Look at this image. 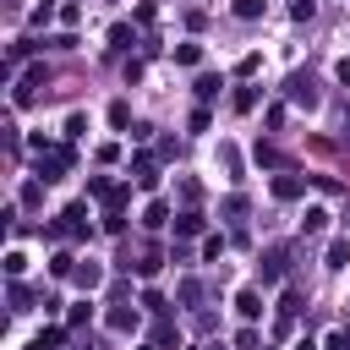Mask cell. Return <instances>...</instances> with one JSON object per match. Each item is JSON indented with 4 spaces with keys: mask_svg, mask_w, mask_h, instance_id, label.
Listing matches in <instances>:
<instances>
[{
    "mask_svg": "<svg viewBox=\"0 0 350 350\" xmlns=\"http://www.w3.org/2000/svg\"><path fill=\"white\" fill-rule=\"evenodd\" d=\"M295 350H317V345H312V339H295Z\"/></svg>",
    "mask_w": 350,
    "mask_h": 350,
    "instance_id": "obj_31",
    "label": "cell"
},
{
    "mask_svg": "<svg viewBox=\"0 0 350 350\" xmlns=\"http://www.w3.org/2000/svg\"><path fill=\"white\" fill-rule=\"evenodd\" d=\"M180 301H202V284L197 279H180Z\"/></svg>",
    "mask_w": 350,
    "mask_h": 350,
    "instance_id": "obj_28",
    "label": "cell"
},
{
    "mask_svg": "<svg viewBox=\"0 0 350 350\" xmlns=\"http://www.w3.org/2000/svg\"><path fill=\"white\" fill-rule=\"evenodd\" d=\"M219 252H224V235H208L202 241V262H219Z\"/></svg>",
    "mask_w": 350,
    "mask_h": 350,
    "instance_id": "obj_22",
    "label": "cell"
},
{
    "mask_svg": "<svg viewBox=\"0 0 350 350\" xmlns=\"http://www.w3.org/2000/svg\"><path fill=\"white\" fill-rule=\"evenodd\" d=\"M219 164H224V170H230V180H241V153H235V148H230V142H224V148H219Z\"/></svg>",
    "mask_w": 350,
    "mask_h": 350,
    "instance_id": "obj_16",
    "label": "cell"
},
{
    "mask_svg": "<svg viewBox=\"0 0 350 350\" xmlns=\"http://www.w3.org/2000/svg\"><path fill=\"white\" fill-rule=\"evenodd\" d=\"M148 350H153V345H148Z\"/></svg>",
    "mask_w": 350,
    "mask_h": 350,
    "instance_id": "obj_33",
    "label": "cell"
},
{
    "mask_svg": "<svg viewBox=\"0 0 350 350\" xmlns=\"http://www.w3.org/2000/svg\"><path fill=\"white\" fill-rule=\"evenodd\" d=\"M312 11H317L312 0H295V5H290V16H295V22H312Z\"/></svg>",
    "mask_w": 350,
    "mask_h": 350,
    "instance_id": "obj_30",
    "label": "cell"
},
{
    "mask_svg": "<svg viewBox=\"0 0 350 350\" xmlns=\"http://www.w3.org/2000/svg\"><path fill=\"white\" fill-rule=\"evenodd\" d=\"M175 60H180V66H197V60H202V44H175Z\"/></svg>",
    "mask_w": 350,
    "mask_h": 350,
    "instance_id": "obj_19",
    "label": "cell"
},
{
    "mask_svg": "<svg viewBox=\"0 0 350 350\" xmlns=\"http://www.w3.org/2000/svg\"><path fill=\"white\" fill-rule=\"evenodd\" d=\"M208 350H224V345H208Z\"/></svg>",
    "mask_w": 350,
    "mask_h": 350,
    "instance_id": "obj_32",
    "label": "cell"
},
{
    "mask_svg": "<svg viewBox=\"0 0 350 350\" xmlns=\"http://www.w3.org/2000/svg\"><path fill=\"white\" fill-rule=\"evenodd\" d=\"M235 16H241V22H252V16H262V0H235Z\"/></svg>",
    "mask_w": 350,
    "mask_h": 350,
    "instance_id": "obj_23",
    "label": "cell"
},
{
    "mask_svg": "<svg viewBox=\"0 0 350 350\" xmlns=\"http://www.w3.org/2000/svg\"><path fill=\"white\" fill-rule=\"evenodd\" d=\"M49 273H55V279L77 273V257H71V252H55V257H49Z\"/></svg>",
    "mask_w": 350,
    "mask_h": 350,
    "instance_id": "obj_13",
    "label": "cell"
},
{
    "mask_svg": "<svg viewBox=\"0 0 350 350\" xmlns=\"http://www.w3.org/2000/svg\"><path fill=\"white\" fill-rule=\"evenodd\" d=\"M230 109H235V115H246V109H257V88H235V98H230Z\"/></svg>",
    "mask_w": 350,
    "mask_h": 350,
    "instance_id": "obj_11",
    "label": "cell"
},
{
    "mask_svg": "<svg viewBox=\"0 0 350 350\" xmlns=\"http://www.w3.org/2000/svg\"><path fill=\"white\" fill-rule=\"evenodd\" d=\"M213 93H219V77H213V71H208V77H197V98H213Z\"/></svg>",
    "mask_w": 350,
    "mask_h": 350,
    "instance_id": "obj_25",
    "label": "cell"
},
{
    "mask_svg": "<svg viewBox=\"0 0 350 350\" xmlns=\"http://www.w3.org/2000/svg\"><path fill=\"white\" fill-rule=\"evenodd\" d=\"M82 323H93V301H77L71 317H66V328H82Z\"/></svg>",
    "mask_w": 350,
    "mask_h": 350,
    "instance_id": "obj_17",
    "label": "cell"
},
{
    "mask_svg": "<svg viewBox=\"0 0 350 350\" xmlns=\"http://www.w3.org/2000/svg\"><path fill=\"white\" fill-rule=\"evenodd\" d=\"M235 350H257V328H241L235 334Z\"/></svg>",
    "mask_w": 350,
    "mask_h": 350,
    "instance_id": "obj_29",
    "label": "cell"
},
{
    "mask_svg": "<svg viewBox=\"0 0 350 350\" xmlns=\"http://www.w3.org/2000/svg\"><path fill=\"white\" fill-rule=\"evenodd\" d=\"M175 235H202V213H197V208H186V213L175 219Z\"/></svg>",
    "mask_w": 350,
    "mask_h": 350,
    "instance_id": "obj_10",
    "label": "cell"
},
{
    "mask_svg": "<svg viewBox=\"0 0 350 350\" xmlns=\"http://www.w3.org/2000/svg\"><path fill=\"white\" fill-rule=\"evenodd\" d=\"M328 268H350V241H328Z\"/></svg>",
    "mask_w": 350,
    "mask_h": 350,
    "instance_id": "obj_12",
    "label": "cell"
},
{
    "mask_svg": "<svg viewBox=\"0 0 350 350\" xmlns=\"http://www.w3.org/2000/svg\"><path fill=\"white\" fill-rule=\"evenodd\" d=\"M235 312H241L246 323H257V317H262V295H257V290H241V295H235Z\"/></svg>",
    "mask_w": 350,
    "mask_h": 350,
    "instance_id": "obj_5",
    "label": "cell"
},
{
    "mask_svg": "<svg viewBox=\"0 0 350 350\" xmlns=\"http://www.w3.org/2000/svg\"><path fill=\"white\" fill-rule=\"evenodd\" d=\"M131 175H137V186H142V191H153V186H159V164H153L148 153H137V159H131Z\"/></svg>",
    "mask_w": 350,
    "mask_h": 350,
    "instance_id": "obj_4",
    "label": "cell"
},
{
    "mask_svg": "<svg viewBox=\"0 0 350 350\" xmlns=\"http://www.w3.org/2000/svg\"><path fill=\"white\" fill-rule=\"evenodd\" d=\"M109 49H131V27H126V22L109 27Z\"/></svg>",
    "mask_w": 350,
    "mask_h": 350,
    "instance_id": "obj_18",
    "label": "cell"
},
{
    "mask_svg": "<svg viewBox=\"0 0 350 350\" xmlns=\"http://www.w3.org/2000/svg\"><path fill=\"white\" fill-rule=\"evenodd\" d=\"M164 219H170V202H148V208H142V224H148V230H164Z\"/></svg>",
    "mask_w": 350,
    "mask_h": 350,
    "instance_id": "obj_9",
    "label": "cell"
},
{
    "mask_svg": "<svg viewBox=\"0 0 350 350\" xmlns=\"http://www.w3.org/2000/svg\"><path fill=\"white\" fill-rule=\"evenodd\" d=\"M323 350H350V323H345V328H334V334H328V345H323Z\"/></svg>",
    "mask_w": 350,
    "mask_h": 350,
    "instance_id": "obj_24",
    "label": "cell"
},
{
    "mask_svg": "<svg viewBox=\"0 0 350 350\" xmlns=\"http://www.w3.org/2000/svg\"><path fill=\"white\" fill-rule=\"evenodd\" d=\"M257 66H262V55H257V49H252V55H241V66H235V71H241V77H252V71H257Z\"/></svg>",
    "mask_w": 350,
    "mask_h": 350,
    "instance_id": "obj_27",
    "label": "cell"
},
{
    "mask_svg": "<svg viewBox=\"0 0 350 350\" xmlns=\"http://www.w3.org/2000/svg\"><path fill=\"white\" fill-rule=\"evenodd\" d=\"M257 164H262V170H284L290 159H284L279 148H268V142H257Z\"/></svg>",
    "mask_w": 350,
    "mask_h": 350,
    "instance_id": "obj_8",
    "label": "cell"
},
{
    "mask_svg": "<svg viewBox=\"0 0 350 350\" xmlns=\"http://www.w3.org/2000/svg\"><path fill=\"white\" fill-rule=\"evenodd\" d=\"M109 126L126 131V126H131V104H109Z\"/></svg>",
    "mask_w": 350,
    "mask_h": 350,
    "instance_id": "obj_20",
    "label": "cell"
},
{
    "mask_svg": "<svg viewBox=\"0 0 350 350\" xmlns=\"http://www.w3.org/2000/svg\"><path fill=\"white\" fill-rule=\"evenodd\" d=\"M306 230H312V235L328 230V208H306Z\"/></svg>",
    "mask_w": 350,
    "mask_h": 350,
    "instance_id": "obj_21",
    "label": "cell"
},
{
    "mask_svg": "<svg viewBox=\"0 0 350 350\" xmlns=\"http://www.w3.org/2000/svg\"><path fill=\"white\" fill-rule=\"evenodd\" d=\"M284 98H290V104H301V109H317V98H323V93H317V82H312L306 71H290V77H284Z\"/></svg>",
    "mask_w": 350,
    "mask_h": 350,
    "instance_id": "obj_1",
    "label": "cell"
},
{
    "mask_svg": "<svg viewBox=\"0 0 350 350\" xmlns=\"http://www.w3.org/2000/svg\"><path fill=\"white\" fill-rule=\"evenodd\" d=\"M301 191H306V175H290V170L273 175V197H279V202H295Z\"/></svg>",
    "mask_w": 350,
    "mask_h": 350,
    "instance_id": "obj_3",
    "label": "cell"
},
{
    "mask_svg": "<svg viewBox=\"0 0 350 350\" xmlns=\"http://www.w3.org/2000/svg\"><path fill=\"white\" fill-rule=\"evenodd\" d=\"M170 345H180V328H175L170 317H159V323H153V350H170Z\"/></svg>",
    "mask_w": 350,
    "mask_h": 350,
    "instance_id": "obj_7",
    "label": "cell"
},
{
    "mask_svg": "<svg viewBox=\"0 0 350 350\" xmlns=\"http://www.w3.org/2000/svg\"><path fill=\"white\" fill-rule=\"evenodd\" d=\"M284 262H290V246H268L262 252V284H279L284 279Z\"/></svg>",
    "mask_w": 350,
    "mask_h": 350,
    "instance_id": "obj_2",
    "label": "cell"
},
{
    "mask_svg": "<svg viewBox=\"0 0 350 350\" xmlns=\"http://www.w3.org/2000/svg\"><path fill=\"white\" fill-rule=\"evenodd\" d=\"M109 328H115V334H131V328H137V306H120V301H115V306H109Z\"/></svg>",
    "mask_w": 350,
    "mask_h": 350,
    "instance_id": "obj_6",
    "label": "cell"
},
{
    "mask_svg": "<svg viewBox=\"0 0 350 350\" xmlns=\"http://www.w3.org/2000/svg\"><path fill=\"white\" fill-rule=\"evenodd\" d=\"M159 262H164V252H159V246H142V257H137V273H159Z\"/></svg>",
    "mask_w": 350,
    "mask_h": 350,
    "instance_id": "obj_14",
    "label": "cell"
},
{
    "mask_svg": "<svg viewBox=\"0 0 350 350\" xmlns=\"http://www.w3.org/2000/svg\"><path fill=\"white\" fill-rule=\"evenodd\" d=\"M27 301H33L27 284H11V312H27Z\"/></svg>",
    "mask_w": 350,
    "mask_h": 350,
    "instance_id": "obj_26",
    "label": "cell"
},
{
    "mask_svg": "<svg viewBox=\"0 0 350 350\" xmlns=\"http://www.w3.org/2000/svg\"><path fill=\"white\" fill-rule=\"evenodd\" d=\"M71 279H77L82 290H93V284H98L104 273H98V262H77V273H71Z\"/></svg>",
    "mask_w": 350,
    "mask_h": 350,
    "instance_id": "obj_15",
    "label": "cell"
}]
</instances>
